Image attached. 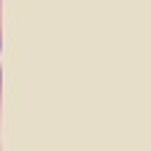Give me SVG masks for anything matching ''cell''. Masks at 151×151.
<instances>
[{
    "label": "cell",
    "instance_id": "obj_1",
    "mask_svg": "<svg viewBox=\"0 0 151 151\" xmlns=\"http://www.w3.org/2000/svg\"><path fill=\"white\" fill-rule=\"evenodd\" d=\"M0 47H2V38H0Z\"/></svg>",
    "mask_w": 151,
    "mask_h": 151
}]
</instances>
